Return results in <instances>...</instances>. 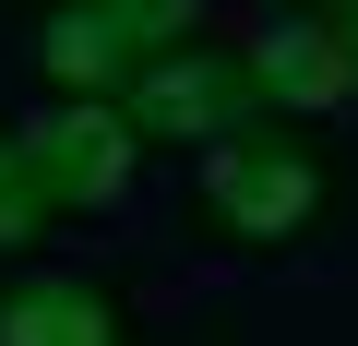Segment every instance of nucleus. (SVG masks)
<instances>
[{
	"label": "nucleus",
	"mask_w": 358,
	"mask_h": 346,
	"mask_svg": "<svg viewBox=\"0 0 358 346\" xmlns=\"http://www.w3.org/2000/svg\"><path fill=\"white\" fill-rule=\"evenodd\" d=\"M251 108H263V84H251V48H239L227 24H192V36L143 48L131 84H120V120H131L143 155H203V143H227Z\"/></svg>",
	"instance_id": "2"
},
{
	"label": "nucleus",
	"mask_w": 358,
	"mask_h": 346,
	"mask_svg": "<svg viewBox=\"0 0 358 346\" xmlns=\"http://www.w3.org/2000/svg\"><path fill=\"white\" fill-rule=\"evenodd\" d=\"M13 131H24V155H36V180H48L60 215H108V203L143 180L131 120L96 108V96H36V108H13Z\"/></svg>",
	"instance_id": "3"
},
{
	"label": "nucleus",
	"mask_w": 358,
	"mask_h": 346,
	"mask_svg": "<svg viewBox=\"0 0 358 346\" xmlns=\"http://www.w3.org/2000/svg\"><path fill=\"white\" fill-rule=\"evenodd\" d=\"M60 227H72V215L48 203L36 155H24V131H13V108H0V263H36V251H48Z\"/></svg>",
	"instance_id": "7"
},
{
	"label": "nucleus",
	"mask_w": 358,
	"mask_h": 346,
	"mask_svg": "<svg viewBox=\"0 0 358 346\" xmlns=\"http://www.w3.org/2000/svg\"><path fill=\"white\" fill-rule=\"evenodd\" d=\"M96 13H120L143 48H167V36H192V24H215V0H96Z\"/></svg>",
	"instance_id": "8"
},
{
	"label": "nucleus",
	"mask_w": 358,
	"mask_h": 346,
	"mask_svg": "<svg viewBox=\"0 0 358 346\" xmlns=\"http://www.w3.org/2000/svg\"><path fill=\"white\" fill-rule=\"evenodd\" d=\"M0 346H155V334H143V298L120 275L0 263Z\"/></svg>",
	"instance_id": "4"
},
{
	"label": "nucleus",
	"mask_w": 358,
	"mask_h": 346,
	"mask_svg": "<svg viewBox=\"0 0 358 346\" xmlns=\"http://www.w3.org/2000/svg\"><path fill=\"white\" fill-rule=\"evenodd\" d=\"M346 215H358V143L346 120H299V108H251L227 143L192 155V192H179V239L227 263H287Z\"/></svg>",
	"instance_id": "1"
},
{
	"label": "nucleus",
	"mask_w": 358,
	"mask_h": 346,
	"mask_svg": "<svg viewBox=\"0 0 358 346\" xmlns=\"http://www.w3.org/2000/svg\"><path fill=\"white\" fill-rule=\"evenodd\" d=\"M131 60H143V36H131L120 13H96V0H48V13H36V96H96V108H120Z\"/></svg>",
	"instance_id": "5"
},
{
	"label": "nucleus",
	"mask_w": 358,
	"mask_h": 346,
	"mask_svg": "<svg viewBox=\"0 0 358 346\" xmlns=\"http://www.w3.org/2000/svg\"><path fill=\"white\" fill-rule=\"evenodd\" d=\"M275 13H310V0H275Z\"/></svg>",
	"instance_id": "10"
},
{
	"label": "nucleus",
	"mask_w": 358,
	"mask_h": 346,
	"mask_svg": "<svg viewBox=\"0 0 358 346\" xmlns=\"http://www.w3.org/2000/svg\"><path fill=\"white\" fill-rule=\"evenodd\" d=\"M310 13H322V36H334V48L358 60V0H310Z\"/></svg>",
	"instance_id": "9"
},
{
	"label": "nucleus",
	"mask_w": 358,
	"mask_h": 346,
	"mask_svg": "<svg viewBox=\"0 0 358 346\" xmlns=\"http://www.w3.org/2000/svg\"><path fill=\"white\" fill-rule=\"evenodd\" d=\"M239 48H251L263 108H299V120H346L358 108V60L322 36V13H287L275 36H239Z\"/></svg>",
	"instance_id": "6"
}]
</instances>
